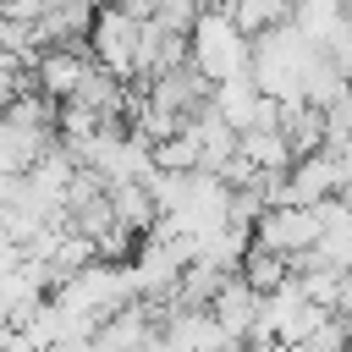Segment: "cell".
Segmentation results:
<instances>
[{
    "label": "cell",
    "mask_w": 352,
    "mask_h": 352,
    "mask_svg": "<svg viewBox=\"0 0 352 352\" xmlns=\"http://www.w3.org/2000/svg\"><path fill=\"white\" fill-rule=\"evenodd\" d=\"M319 236H324V220H314V209H280V214L258 220V248H270V253H292Z\"/></svg>",
    "instance_id": "7a4b0ae2"
},
{
    "label": "cell",
    "mask_w": 352,
    "mask_h": 352,
    "mask_svg": "<svg viewBox=\"0 0 352 352\" xmlns=\"http://www.w3.org/2000/svg\"><path fill=\"white\" fill-rule=\"evenodd\" d=\"M192 66L198 77L209 82H226L248 66V44H242V22L236 16H220V11H204L192 22Z\"/></svg>",
    "instance_id": "6da1fadb"
}]
</instances>
